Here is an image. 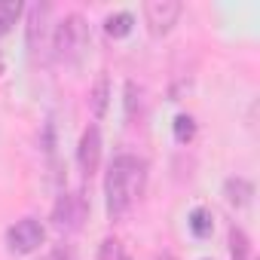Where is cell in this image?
Segmentation results:
<instances>
[{"instance_id":"6da1fadb","label":"cell","mask_w":260,"mask_h":260,"mask_svg":"<svg viewBox=\"0 0 260 260\" xmlns=\"http://www.w3.org/2000/svg\"><path fill=\"white\" fill-rule=\"evenodd\" d=\"M147 187V162L122 153L110 162L107 178H104V196H107V214L110 220H122L128 211L135 208V202L144 196Z\"/></svg>"},{"instance_id":"7a4b0ae2","label":"cell","mask_w":260,"mask_h":260,"mask_svg":"<svg viewBox=\"0 0 260 260\" xmlns=\"http://www.w3.org/2000/svg\"><path fill=\"white\" fill-rule=\"evenodd\" d=\"M86 40H89V31H86L83 16H64L52 31V52L58 61H71L83 52Z\"/></svg>"},{"instance_id":"3957f363","label":"cell","mask_w":260,"mask_h":260,"mask_svg":"<svg viewBox=\"0 0 260 260\" xmlns=\"http://www.w3.org/2000/svg\"><path fill=\"white\" fill-rule=\"evenodd\" d=\"M43 239H46V230H43V223L34 220V217L16 220V223L7 230V248H10V254H16V257L34 254V251L43 245Z\"/></svg>"},{"instance_id":"277c9868","label":"cell","mask_w":260,"mask_h":260,"mask_svg":"<svg viewBox=\"0 0 260 260\" xmlns=\"http://www.w3.org/2000/svg\"><path fill=\"white\" fill-rule=\"evenodd\" d=\"M181 19V4L178 0H147L144 4V22L153 37H166Z\"/></svg>"},{"instance_id":"5b68a950","label":"cell","mask_w":260,"mask_h":260,"mask_svg":"<svg viewBox=\"0 0 260 260\" xmlns=\"http://www.w3.org/2000/svg\"><path fill=\"white\" fill-rule=\"evenodd\" d=\"M83 220H86V202H83V196H77V193H61L58 202H55V208H52V223H55V230L74 233V230L83 226Z\"/></svg>"},{"instance_id":"8992f818","label":"cell","mask_w":260,"mask_h":260,"mask_svg":"<svg viewBox=\"0 0 260 260\" xmlns=\"http://www.w3.org/2000/svg\"><path fill=\"white\" fill-rule=\"evenodd\" d=\"M77 162H80V172L86 178H92L98 172V162H101V132L95 125H89L83 138H80V147H77Z\"/></svg>"},{"instance_id":"52a82bcc","label":"cell","mask_w":260,"mask_h":260,"mask_svg":"<svg viewBox=\"0 0 260 260\" xmlns=\"http://www.w3.org/2000/svg\"><path fill=\"white\" fill-rule=\"evenodd\" d=\"M223 196H226V202H230L233 208H245V205L251 202V196H254V187H251L245 178H230V181L223 184Z\"/></svg>"},{"instance_id":"ba28073f","label":"cell","mask_w":260,"mask_h":260,"mask_svg":"<svg viewBox=\"0 0 260 260\" xmlns=\"http://www.w3.org/2000/svg\"><path fill=\"white\" fill-rule=\"evenodd\" d=\"M132 28H135L132 13H113V16H107V19H104V34H107V37H113V40L128 37V34H132Z\"/></svg>"},{"instance_id":"9c48e42d","label":"cell","mask_w":260,"mask_h":260,"mask_svg":"<svg viewBox=\"0 0 260 260\" xmlns=\"http://www.w3.org/2000/svg\"><path fill=\"white\" fill-rule=\"evenodd\" d=\"M107 98H110V83H107V77L101 74V77L95 80L92 92H89V107H92L95 119H101V116L107 113Z\"/></svg>"},{"instance_id":"30bf717a","label":"cell","mask_w":260,"mask_h":260,"mask_svg":"<svg viewBox=\"0 0 260 260\" xmlns=\"http://www.w3.org/2000/svg\"><path fill=\"white\" fill-rule=\"evenodd\" d=\"M187 223H190V233H193L196 239H208L211 230H214V217H211V211L202 208V205L190 211V220H187Z\"/></svg>"},{"instance_id":"8fae6325","label":"cell","mask_w":260,"mask_h":260,"mask_svg":"<svg viewBox=\"0 0 260 260\" xmlns=\"http://www.w3.org/2000/svg\"><path fill=\"white\" fill-rule=\"evenodd\" d=\"M46 7H34L31 19H28V49L37 52V40H43V19H46Z\"/></svg>"},{"instance_id":"7c38bea8","label":"cell","mask_w":260,"mask_h":260,"mask_svg":"<svg viewBox=\"0 0 260 260\" xmlns=\"http://www.w3.org/2000/svg\"><path fill=\"white\" fill-rule=\"evenodd\" d=\"M230 260H251V242L239 226L230 230Z\"/></svg>"},{"instance_id":"4fadbf2b","label":"cell","mask_w":260,"mask_h":260,"mask_svg":"<svg viewBox=\"0 0 260 260\" xmlns=\"http://www.w3.org/2000/svg\"><path fill=\"white\" fill-rule=\"evenodd\" d=\"M19 16H22V4H19V0H0V34H7L16 25Z\"/></svg>"},{"instance_id":"5bb4252c","label":"cell","mask_w":260,"mask_h":260,"mask_svg":"<svg viewBox=\"0 0 260 260\" xmlns=\"http://www.w3.org/2000/svg\"><path fill=\"white\" fill-rule=\"evenodd\" d=\"M125 254H122V245H119V239L116 236H107L101 245H98V260H122Z\"/></svg>"},{"instance_id":"9a60e30c","label":"cell","mask_w":260,"mask_h":260,"mask_svg":"<svg viewBox=\"0 0 260 260\" xmlns=\"http://www.w3.org/2000/svg\"><path fill=\"white\" fill-rule=\"evenodd\" d=\"M193 135H196V122H193V116H178L175 119V138L181 141V144H187V141H193Z\"/></svg>"},{"instance_id":"2e32d148","label":"cell","mask_w":260,"mask_h":260,"mask_svg":"<svg viewBox=\"0 0 260 260\" xmlns=\"http://www.w3.org/2000/svg\"><path fill=\"white\" fill-rule=\"evenodd\" d=\"M46 260H74V254H71V248H55Z\"/></svg>"},{"instance_id":"e0dca14e","label":"cell","mask_w":260,"mask_h":260,"mask_svg":"<svg viewBox=\"0 0 260 260\" xmlns=\"http://www.w3.org/2000/svg\"><path fill=\"white\" fill-rule=\"evenodd\" d=\"M122 260H128V257H122Z\"/></svg>"}]
</instances>
